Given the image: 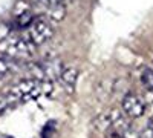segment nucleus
<instances>
[{
	"label": "nucleus",
	"mask_w": 153,
	"mask_h": 138,
	"mask_svg": "<svg viewBox=\"0 0 153 138\" xmlns=\"http://www.w3.org/2000/svg\"><path fill=\"white\" fill-rule=\"evenodd\" d=\"M121 106H123V112L130 118H139V117H143L144 112H146L144 103L141 101V98L135 94H126L123 101H121Z\"/></svg>",
	"instance_id": "5"
},
{
	"label": "nucleus",
	"mask_w": 153,
	"mask_h": 138,
	"mask_svg": "<svg viewBox=\"0 0 153 138\" xmlns=\"http://www.w3.org/2000/svg\"><path fill=\"white\" fill-rule=\"evenodd\" d=\"M23 65L25 63H20V61H16V60L0 54V81H3L12 74L20 72L23 69Z\"/></svg>",
	"instance_id": "7"
},
{
	"label": "nucleus",
	"mask_w": 153,
	"mask_h": 138,
	"mask_svg": "<svg viewBox=\"0 0 153 138\" xmlns=\"http://www.w3.org/2000/svg\"><path fill=\"white\" fill-rule=\"evenodd\" d=\"M35 48L37 46L31 40L20 35H8L3 40H0V54L20 63L31 61L35 54Z\"/></svg>",
	"instance_id": "2"
},
{
	"label": "nucleus",
	"mask_w": 153,
	"mask_h": 138,
	"mask_svg": "<svg viewBox=\"0 0 153 138\" xmlns=\"http://www.w3.org/2000/svg\"><path fill=\"white\" fill-rule=\"evenodd\" d=\"M31 3L34 6V9L42 11V16L46 14V11L54 8L57 5H65L66 0H31Z\"/></svg>",
	"instance_id": "9"
},
{
	"label": "nucleus",
	"mask_w": 153,
	"mask_h": 138,
	"mask_svg": "<svg viewBox=\"0 0 153 138\" xmlns=\"http://www.w3.org/2000/svg\"><path fill=\"white\" fill-rule=\"evenodd\" d=\"M76 77H78V71H76L75 68H72V66H65V69H63L60 78H58V81L61 83V87H63L66 92L72 94L74 89H75Z\"/></svg>",
	"instance_id": "8"
},
{
	"label": "nucleus",
	"mask_w": 153,
	"mask_h": 138,
	"mask_svg": "<svg viewBox=\"0 0 153 138\" xmlns=\"http://www.w3.org/2000/svg\"><path fill=\"white\" fill-rule=\"evenodd\" d=\"M0 138H11V137H6V135H2V134H0Z\"/></svg>",
	"instance_id": "15"
},
{
	"label": "nucleus",
	"mask_w": 153,
	"mask_h": 138,
	"mask_svg": "<svg viewBox=\"0 0 153 138\" xmlns=\"http://www.w3.org/2000/svg\"><path fill=\"white\" fill-rule=\"evenodd\" d=\"M141 81L143 84L147 87V91H150L153 94V69H149L146 68L141 74Z\"/></svg>",
	"instance_id": "10"
},
{
	"label": "nucleus",
	"mask_w": 153,
	"mask_h": 138,
	"mask_svg": "<svg viewBox=\"0 0 153 138\" xmlns=\"http://www.w3.org/2000/svg\"><path fill=\"white\" fill-rule=\"evenodd\" d=\"M11 107L9 101H8V98L6 97H0V114H3L5 110H8Z\"/></svg>",
	"instance_id": "13"
},
{
	"label": "nucleus",
	"mask_w": 153,
	"mask_h": 138,
	"mask_svg": "<svg viewBox=\"0 0 153 138\" xmlns=\"http://www.w3.org/2000/svg\"><path fill=\"white\" fill-rule=\"evenodd\" d=\"M52 92V83L51 81H42L37 78H26L14 86L9 87L8 94L5 95L8 101L12 106L22 104V103H29L34 100L40 98L42 95H48Z\"/></svg>",
	"instance_id": "1"
},
{
	"label": "nucleus",
	"mask_w": 153,
	"mask_h": 138,
	"mask_svg": "<svg viewBox=\"0 0 153 138\" xmlns=\"http://www.w3.org/2000/svg\"><path fill=\"white\" fill-rule=\"evenodd\" d=\"M40 63V68H42V72H43V77H45V81H52V80H58L60 75L65 69V65L63 61L58 58V57H51V58H45Z\"/></svg>",
	"instance_id": "6"
},
{
	"label": "nucleus",
	"mask_w": 153,
	"mask_h": 138,
	"mask_svg": "<svg viewBox=\"0 0 153 138\" xmlns=\"http://www.w3.org/2000/svg\"><path fill=\"white\" fill-rule=\"evenodd\" d=\"M54 132H55V121H49L45 124L42 131V138H52Z\"/></svg>",
	"instance_id": "11"
},
{
	"label": "nucleus",
	"mask_w": 153,
	"mask_h": 138,
	"mask_svg": "<svg viewBox=\"0 0 153 138\" xmlns=\"http://www.w3.org/2000/svg\"><path fill=\"white\" fill-rule=\"evenodd\" d=\"M54 22L46 16H35V19L31 22V25L25 29L26 31V39L31 40L35 46H40L52 39L54 35Z\"/></svg>",
	"instance_id": "3"
},
{
	"label": "nucleus",
	"mask_w": 153,
	"mask_h": 138,
	"mask_svg": "<svg viewBox=\"0 0 153 138\" xmlns=\"http://www.w3.org/2000/svg\"><path fill=\"white\" fill-rule=\"evenodd\" d=\"M106 138H123L121 135H118V134H110V135H107Z\"/></svg>",
	"instance_id": "14"
},
{
	"label": "nucleus",
	"mask_w": 153,
	"mask_h": 138,
	"mask_svg": "<svg viewBox=\"0 0 153 138\" xmlns=\"http://www.w3.org/2000/svg\"><path fill=\"white\" fill-rule=\"evenodd\" d=\"M139 138H153V120H150L149 124L143 129V132L139 134Z\"/></svg>",
	"instance_id": "12"
},
{
	"label": "nucleus",
	"mask_w": 153,
	"mask_h": 138,
	"mask_svg": "<svg viewBox=\"0 0 153 138\" xmlns=\"http://www.w3.org/2000/svg\"><path fill=\"white\" fill-rule=\"evenodd\" d=\"M110 115V128L115 131V134L121 135L123 138H133V124L132 121L126 117L124 112L118 110V109H112L109 112Z\"/></svg>",
	"instance_id": "4"
}]
</instances>
